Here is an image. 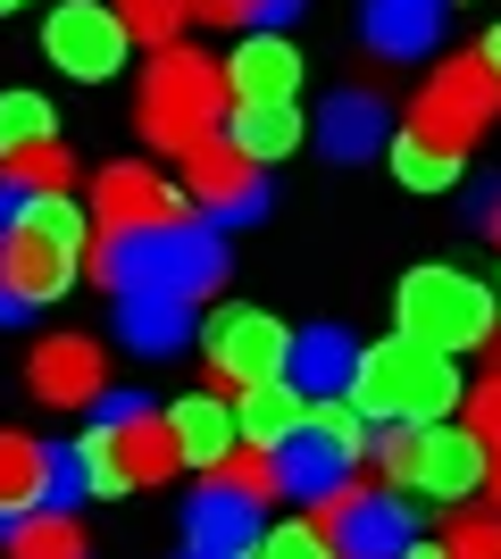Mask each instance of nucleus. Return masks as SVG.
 <instances>
[{
  "label": "nucleus",
  "mask_w": 501,
  "mask_h": 559,
  "mask_svg": "<svg viewBox=\"0 0 501 559\" xmlns=\"http://www.w3.org/2000/svg\"><path fill=\"white\" fill-rule=\"evenodd\" d=\"M93 267V234L68 192H0V326L50 309L75 276Z\"/></svg>",
  "instance_id": "f257e3e1"
},
{
  "label": "nucleus",
  "mask_w": 501,
  "mask_h": 559,
  "mask_svg": "<svg viewBox=\"0 0 501 559\" xmlns=\"http://www.w3.org/2000/svg\"><path fill=\"white\" fill-rule=\"evenodd\" d=\"M477 59H485V68H493V84H501V25H493V34H485V50H477Z\"/></svg>",
  "instance_id": "4c0bfd02"
},
{
  "label": "nucleus",
  "mask_w": 501,
  "mask_h": 559,
  "mask_svg": "<svg viewBox=\"0 0 501 559\" xmlns=\"http://www.w3.org/2000/svg\"><path fill=\"white\" fill-rule=\"evenodd\" d=\"M393 318H402V343L418 350H485L493 343V293H485L468 267H409L402 293H393Z\"/></svg>",
  "instance_id": "20e7f679"
},
{
  "label": "nucleus",
  "mask_w": 501,
  "mask_h": 559,
  "mask_svg": "<svg viewBox=\"0 0 501 559\" xmlns=\"http://www.w3.org/2000/svg\"><path fill=\"white\" fill-rule=\"evenodd\" d=\"M359 334L351 326H301L293 334V359H285V376L301 384L310 401H351V376H359Z\"/></svg>",
  "instance_id": "dca6fc26"
},
{
  "label": "nucleus",
  "mask_w": 501,
  "mask_h": 559,
  "mask_svg": "<svg viewBox=\"0 0 501 559\" xmlns=\"http://www.w3.org/2000/svg\"><path fill=\"white\" fill-rule=\"evenodd\" d=\"M118 343L134 350V359H176V350L192 343V301H176V293H134V301H118Z\"/></svg>",
  "instance_id": "aec40b11"
},
{
  "label": "nucleus",
  "mask_w": 501,
  "mask_h": 559,
  "mask_svg": "<svg viewBox=\"0 0 501 559\" xmlns=\"http://www.w3.org/2000/svg\"><path fill=\"white\" fill-rule=\"evenodd\" d=\"M501 117V84L485 59H443V68L427 75V93H418V109H409V126L427 142H443V151H468V142L485 134Z\"/></svg>",
  "instance_id": "1a4fd4ad"
},
{
  "label": "nucleus",
  "mask_w": 501,
  "mask_h": 559,
  "mask_svg": "<svg viewBox=\"0 0 501 559\" xmlns=\"http://www.w3.org/2000/svg\"><path fill=\"white\" fill-rule=\"evenodd\" d=\"M235 109V93H226V68L217 59H201V50H151L143 84H134V117H143V134L159 142V151H192V142L217 134V117Z\"/></svg>",
  "instance_id": "7ed1b4c3"
},
{
  "label": "nucleus",
  "mask_w": 501,
  "mask_h": 559,
  "mask_svg": "<svg viewBox=\"0 0 501 559\" xmlns=\"http://www.w3.org/2000/svg\"><path fill=\"white\" fill-rule=\"evenodd\" d=\"M318 142H326V159H377L384 142H393V109H384V93H334L326 117H318Z\"/></svg>",
  "instance_id": "6ab92c4d"
},
{
  "label": "nucleus",
  "mask_w": 501,
  "mask_h": 559,
  "mask_svg": "<svg viewBox=\"0 0 501 559\" xmlns=\"http://www.w3.org/2000/svg\"><path fill=\"white\" fill-rule=\"evenodd\" d=\"M368 451H377V418H359L351 401H310V426L276 451V476L293 501H326L334 485H351V467Z\"/></svg>",
  "instance_id": "423d86ee"
},
{
  "label": "nucleus",
  "mask_w": 501,
  "mask_h": 559,
  "mask_svg": "<svg viewBox=\"0 0 501 559\" xmlns=\"http://www.w3.org/2000/svg\"><path fill=\"white\" fill-rule=\"evenodd\" d=\"M93 276L100 293H176V301H201L217 276H226V242L217 226H151V234H100L93 242Z\"/></svg>",
  "instance_id": "f03ea898"
},
{
  "label": "nucleus",
  "mask_w": 501,
  "mask_h": 559,
  "mask_svg": "<svg viewBox=\"0 0 501 559\" xmlns=\"http://www.w3.org/2000/svg\"><path fill=\"white\" fill-rule=\"evenodd\" d=\"M192 559H226V551H192Z\"/></svg>",
  "instance_id": "37998d69"
},
{
  "label": "nucleus",
  "mask_w": 501,
  "mask_h": 559,
  "mask_svg": "<svg viewBox=\"0 0 501 559\" xmlns=\"http://www.w3.org/2000/svg\"><path fill=\"white\" fill-rule=\"evenodd\" d=\"M34 510H50V443L0 426V526H17Z\"/></svg>",
  "instance_id": "b1692460"
},
{
  "label": "nucleus",
  "mask_w": 501,
  "mask_h": 559,
  "mask_svg": "<svg viewBox=\"0 0 501 559\" xmlns=\"http://www.w3.org/2000/svg\"><path fill=\"white\" fill-rule=\"evenodd\" d=\"M167 426H176V460L210 467V476L242 451V418H235V401H217V393H184L167 409Z\"/></svg>",
  "instance_id": "f3484780"
},
{
  "label": "nucleus",
  "mask_w": 501,
  "mask_h": 559,
  "mask_svg": "<svg viewBox=\"0 0 501 559\" xmlns=\"http://www.w3.org/2000/svg\"><path fill=\"white\" fill-rule=\"evenodd\" d=\"M485 359H493V376H501V326H493V343H485Z\"/></svg>",
  "instance_id": "ea45409f"
},
{
  "label": "nucleus",
  "mask_w": 501,
  "mask_h": 559,
  "mask_svg": "<svg viewBox=\"0 0 501 559\" xmlns=\"http://www.w3.org/2000/svg\"><path fill=\"white\" fill-rule=\"evenodd\" d=\"M100 476L84 460V443H50V510H75V501H93Z\"/></svg>",
  "instance_id": "2f4dec72"
},
{
  "label": "nucleus",
  "mask_w": 501,
  "mask_h": 559,
  "mask_svg": "<svg viewBox=\"0 0 501 559\" xmlns=\"http://www.w3.org/2000/svg\"><path fill=\"white\" fill-rule=\"evenodd\" d=\"M318 535L334 543V559H402L409 543V501L402 485H334L326 501H318Z\"/></svg>",
  "instance_id": "0eeeda50"
},
{
  "label": "nucleus",
  "mask_w": 501,
  "mask_h": 559,
  "mask_svg": "<svg viewBox=\"0 0 501 559\" xmlns=\"http://www.w3.org/2000/svg\"><path fill=\"white\" fill-rule=\"evenodd\" d=\"M251 559H334V543L318 535V526H267Z\"/></svg>",
  "instance_id": "f704fd0d"
},
{
  "label": "nucleus",
  "mask_w": 501,
  "mask_h": 559,
  "mask_svg": "<svg viewBox=\"0 0 501 559\" xmlns=\"http://www.w3.org/2000/svg\"><path fill=\"white\" fill-rule=\"evenodd\" d=\"M443 9H452V0H443Z\"/></svg>",
  "instance_id": "c03bdc74"
},
{
  "label": "nucleus",
  "mask_w": 501,
  "mask_h": 559,
  "mask_svg": "<svg viewBox=\"0 0 501 559\" xmlns=\"http://www.w3.org/2000/svg\"><path fill=\"white\" fill-rule=\"evenodd\" d=\"M242 418V451H285L301 426H310V393L293 384V376H276V384H251V393L235 401Z\"/></svg>",
  "instance_id": "4be33fe9"
},
{
  "label": "nucleus",
  "mask_w": 501,
  "mask_h": 559,
  "mask_svg": "<svg viewBox=\"0 0 501 559\" xmlns=\"http://www.w3.org/2000/svg\"><path fill=\"white\" fill-rule=\"evenodd\" d=\"M301 134H310V126H301V109H293V100H235V109H226V142H235L242 159H293V151H301Z\"/></svg>",
  "instance_id": "5701e85b"
},
{
  "label": "nucleus",
  "mask_w": 501,
  "mask_h": 559,
  "mask_svg": "<svg viewBox=\"0 0 501 559\" xmlns=\"http://www.w3.org/2000/svg\"><path fill=\"white\" fill-rule=\"evenodd\" d=\"M25 376H34V401H43V409H68V418L109 401V359H100V343H84V334L43 343Z\"/></svg>",
  "instance_id": "2eb2a0df"
},
{
  "label": "nucleus",
  "mask_w": 501,
  "mask_h": 559,
  "mask_svg": "<svg viewBox=\"0 0 501 559\" xmlns=\"http://www.w3.org/2000/svg\"><path fill=\"white\" fill-rule=\"evenodd\" d=\"M0 559H93V551H84V526L68 510H34L17 526H0Z\"/></svg>",
  "instance_id": "bb28decb"
},
{
  "label": "nucleus",
  "mask_w": 501,
  "mask_h": 559,
  "mask_svg": "<svg viewBox=\"0 0 501 559\" xmlns=\"http://www.w3.org/2000/svg\"><path fill=\"white\" fill-rule=\"evenodd\" d=\"M109 9H118V25L151 50H176V34L192 25V0H109Z\"/></svg>",
  "instance_id": "c756f323"
},
{
  "label": "nucleus",
  "mask_w": 501,
  "mask_h": 559,
  "mask_svg": "<svg viewBox=\"0 0 501 559\" xmlns=\"http://www.w3.org/2000/svg\"><path fill=\"white\" fill-rule=\"evenodd\" d=\"M126 34L118 25V9L109 0H59L50 9V25H43V50H50V68H68L75 84H109V75L126 68Z\"/></svg>",
  "instance_id": "9d476101"
},
{
  "label": "nucleus",
  "mask_w": 501,
  "mask_h": 559,
  "mask_svg": "<svg viewBox=\"0 0 501 559\" xmlns=\"http://www.w3.org/2000/svg\"><path fill=\"white\" fill-rule=\"evenodd\" d=\"M384 151H393V176H402L409 192H452V185H460V151L427 142L418 126H402V134L384 142Z\"/></svg>",
  "instance_id": "cd10ccee"
},
{
  "label": "nucleus",
  "mask_w": 501,
  "mask_h": 559,
  "mask_svg": "<svg viewBox=\"0 0 501 559\" xmlns=\"http://www.w3.org/2000/svg\"><path fill=\"white\" fill-rule=\"evenodd\" d=\"M75 185V159L59 142H34V151H0V192H68Z\"/></svg>",
  "instance_id": "c85d7f7f"
},
{
  "label": "nucleus",
  "mask_w": 501,
  "mask_h": 559,
  "mask_svg": "<svg viewBox=\"0 0 501 559\" xmlns=\"http://www.w3.org/2000/svg\"><path fill=\"white\" fill-rule=\"evenodd\" d=\"M184 185H192V201H201V226H242V217L267 210V167L242 159L226 134L184 151Z\"/></svg>",
  "instance_id": "f8f14e48"
},
{
  "label": "nucleus",
  "mask_w": 501,
  "mask_h": 559,
  "mask_svg": "<svg viewBox=\"0 0 501 559\" xmlns=\"http://www.w3.org/2000/svg\"><path fill=\"white\" fill-rule=\"evenodd\" d=\"M460 393H468V384H460L452 359L409 343V368H402V418H393V426H443V418L460 409Z\"/></svg>",
  "instance_id": "393cba45"
},
{
  "label": "nucleus",
  "mask_w": 501,
  "mask_h": 559,
  "mask_svg": "<svg viewBox=\"0 0 501 559\" xmlns=\"http://www.w3.org/2000/svg\"><path fill=\"white\" fill-rule=\"evenodd\" d=\"M226 93L235 100H293L301 93V50L285 34H242L226 59Z\"/></svg>",
  "instance_id": "a211bd4d"
},
{
  "label": "nucleus",
  "mask_w": 501,
  "mask_h": 559,
  "mask_svg": "<svg viewBox=\"0 0 501 559\" xmlns=\"http://www.w3.org/2000/svg\"><path fill=\"white\" fill-rule=\"evenodd\" d=\"M93 226H100V234L184 226V201H176V185H167V176H151L143 159H118V167H100V185H93Z\"/></svg>",
  "instance_id": "ddd939ff"
},
{
  "label": "nucleus",
  "mask_w": 501,
  "mask_h": 559,
  "mask_svg": "<svg viewBox=\"0 0 501 559\" xmlns=\"http://www.w3.org/2000/svg\"><path fill=\"white\" fill-rule=\"evenodd\" d=\"M393 485L434 492V501H468V492L493 485V451L468 435V426H409V460Z\"/></svg>",
  "instance_id": "9b49d317"
},
{
  "label": "nucleus",
  "mask_w": 501,
  "mask_h": 559,
  "mask_svg": "<svg viewBox=\"0 0 501 559\" xmlns=\"http://www.w3.org/2000/svg\"><path fill=\"white\" fill-rule=\"evenodd\" d=\"M443 551H452V559H501V518L460 510V518H452V535H443Z\"/></svg>",
  "instance_id": "72a5a7b5"
},
{
  "label": "nucleus",
  "mask_w": 501,
  "mask_h": 559,
  "mask_svg": "<svg viewBox=\"0 0 501 559\" xmlns=\"http://www.w3.org/2000/svg\"><path fill=\"white\" fill-rule=\"evenodd\" d=\"M485 492H493V501H501V451H493V485H485Z\"/></svg>",
  "instance_id": "a19ab883"
},
{
  "label": "nucleus",
  "mask_w": 501,
  "mask_h": 559,
  "mask_svg": "<svg viewBox=\"0 0 501 559\" xmlns=\"http://www.w3.org/2000/svg\"><path fill=\"white\" fill-rule=\"evenodd\" d=\"M468 435H477L485 451H501V376H485L477 393H468Z\"/></svg>",
  "instance_id": "c9c22d12"
},
{
  "label": "nucleus",
  "mask_w": 501,
  "mask_h": 559,
  "mask_svg": "<svg viewBox=\"0 0 501 559\" xmlns=\"http://www.w3.org/2000/svg\"><path fill=\"white\" fill-rule=\"evenodd\" d=\"M50 142V100L43 93H0V151H34Z\"/></svg>",
  "instance_id": "7c9ffc66"
},
{
  "label": "nucleus",
  "mask_w": 501,
  "mask_h": 559,
  "mask_svg": "<svg viewBox=\"0 0 501 559\" xmlns=\"http://www.w3.org/2000/svg\"><path fill=\"white\" fill-rule=\"evenodd\" d=\"M477 226L501 242V185H485V192H477Z\"/></svg>",
  "instance_id": "e433bc0d"
},
{
  "label": "nucleus",
  "mask_w": 501,
  "mask_h": 559,
  "mask_svg": "<svg viewBox=\"0 0 501 559\" xmlns=\"http://www.w3.org/2000/svg\"><path fill=\"white\" fill-rule=\"evenodd\" d=\"M402 559H452V551H443V543H409Z\"/></svg>",
  "instance_id": "58836bf2"
},
{
  "label": "nucleus",
  "mask_w": 501,
  "mask_h": 559,
  "mask_svg": "<svg viewBox=\"0 0 501 559\" xmlns=\"http://www.w3.org/2000/svg\"><path fill=\"white\" fill-rule=\"evenodd\" d=\"M402 368H409V343H402V334L359 350V376H351V409H359V418H377V426L402 418Z\"/></svg>",
  "instance_id": "a878e982"
},
{
  "label": "nucleus",
  "mask_w": 501,
  "mask_h": 559,
  "mask_svg": "<svg viewBox=\"0 0 501 559\" xmlns=\"http://www.w3.org/2000/svg\"><path fill=\"white\" fill-rule=\"evenodd\" d=\"M293 359V326H276L267 309L235 301L217 309L210 326H201V368L217 376V384H235V393H251V384H276Z\"/></svg>",
  "instance_id": "6e6552de"
},
{
  "label": "nucleus",
  "mask_w": 501,
  "mask_h": 559,
  "mask_svg": "<svg viewBox=\"0 0 501 559\" xmlns=\"http://www.w3.org/2000/svg\"><path fill=\"white\" fill-rule=\"evenodd\" d=\"M184 535H192V551L251 559V551H260V535H267V501H251L235 476H210V485L192 492V510H184Z\"/></svg>",
  "instance_id": "4468645a"
},
{
  "label": "nucleus",
  "mask_w": 501,
  "mask_h": 559,
  "mask_svg": "<svg viewBox=\"0 0 501 559\" xmlns=\"http://www.w3.org/2000/svg\"><path fill=\"white\" fill-rule=\"evenodd\" d=\"M9 9H25V0H0V17H9Z\"/></svg>",
  "instance_id": "79ce46f5"
},
{
  "label": "nucleus",
  "mask_w": 501,
  "mask_h": 559,
  "mask_svg": "<svg viewBox=\"0 0 501 559\" xmlns=\"http://www.w3.org/2000/svg\"><path fill=\"white\" fill-rule=\"evenodd\" d=\"M368 50L377 59H427L443 43V0H368Z\"/></svg>",
  "instance_id": "412c9836"
},
{
  "label": "nucleus",
  "mask_w": 501,
  "mask_h": 559,
  "mask_svg": "<svg viewBox=\"0 0 501 559\" xmlns=\"http://www.w3.org/2000/svg\"><path fill=\"white\" fill-rule=\"evenodd\" d=\"M84 460H93L100 492H134V485H159V476H176V426H167V409H151V401H100L93 426H84Z\"/></svg>",
  "instance_id": "39448f33"
},
{
  "label": "nucleus",
  "mask_w": 501,
  "mask_h": 559,
  "mask_svg": "<svg viewBox=\"0 0 501 559\" xmlns=\"http://www.w3.org/2000/svg\"><path fill=\"white\" fill-rule=\"evenodd\" d=\"M192 17L201 25H267L276 34L293 17V0H192Z\"/></svg>",
  "instance_id": "473e14b6"
}]
</instances>
